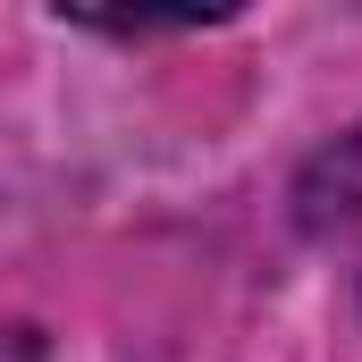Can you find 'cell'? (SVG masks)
<instances>
[{
	"mask_svg": "<svg viewBox=\"0 0 362 362\" xmlns=\"http://www.w3.org/2000/svg\"><path fill=\"white\" fill-rule=\"evenodd\" d=\"M295 202H303V228H312V236H362V127L337 135V144L303 169Z\"/></svg>",
	"mask_w": 362,
	"mask_h": 362,
	"instance_id": "6da1fadb",
	"label": "cell"
}]
</instances>
